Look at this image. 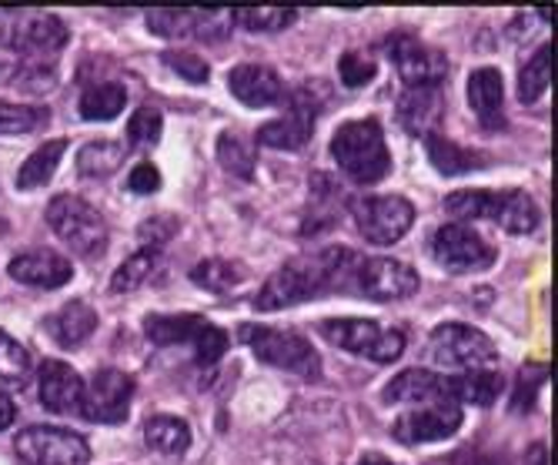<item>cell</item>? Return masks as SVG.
Segmentation results:
<instances>
[{"mask_svg":"<svg viewBox=\"0 0 558 465\" xmlns=\"http://www.w3.org/2000/svg\"><path fill=\"white\" fill-rule=\"evenodd\" d=\"M354 258L344 248H322V251H304L291 258L288 265H281L265 288L255 298L258 312H281V308L312 301L325 291H335L344 275H354L348 265ZM359 269V265H354Z\"/></svg>","mask_w":558,"mask_h":465,"instance_id":"cell-1","label":"cell"},{"mask_svg":"<svg viewBox=\"0 0 558 465\" xmlns=\"http://www.w3.org/2000/svg\"><path fill=\"white\" fill-rule=\"evenodd\" d=\"M445 212L451 218H459L462 225L472 218H488L501 231L509 235H532L542 222L538 204L525 191H485V188H469L454 191L445 198Z\"/></svg>","mask_w":558,"mask_h":465,"instance_id":"cell-2","label":"cell"},{"mask_svg":"<svg viewBox=\"0 0 558 465\" xmlns=\"http://www.w3.org/2000/svg\"><path fill=\"white\" fill-rule=\"evenodd\" d=\"M335 165L359 184H378L391 171V151L385 144V131L375 118L348 121L331 138Z\"/></svg>","mask_w":558,"mask_h":465,"instance_id":"cell-3","label":"cell"},{"mask_svg":"<svg viewBox=\"0 0 558 465\" xmlns=\"http://www.w3.org/2000/svg\"><path fill=\"white\" fill-rule=\"evenodd\" d=\"M241 342L255 351L258 361L275 369H284L298 379H322V358L312 348L308 338H301L294 332H278L268 325H241Z\"/></svg>","mask_w":558,"mask_h":465,"instance_id":"cell-4","label":"cell"},{"mask_svg":"<svg viewBox=\"0 0 558 465\" xmlns=\"http://www.w3.org/2000/svg\"><path fill=\"white\" fill-rule=\"evenodd\" d=\"M47 225L81 258H100L108 248V222L77 194H58L47 204Z\"/></svg>","mask_w":558,"mask_h":465,"instance_id":"cell-5","label":"cell"},{"mask_svg":"<svg viewBox=\"0 0 558 465\" xmlns=\"http://www.w3.org/2000/svg\"><path fill=\"white\" fill-rule=\"evenodd\" d=\"M144 335L155 345H191L201 366H215L228 351V335L201 315H147Z\"/></svg>","mask_w":558,"mask_h":465,"instance_id":"cell-6","label":"cell"},{"mask_svg":"<svg viewBox=\"0 0 558 465\" xmlns=\"http://www.w3.org/2000/svg\"><path fill=\"white\" fill-rule=\"evenodd\" d=\"M428 355H432L435 366H441V369L472 372V369L495 366L498 348H495V342L485 332H478L472 325H462V322H448V325H438L432 332Z\"/></svg>","mask_w":558,"mask_h":465,"instance_id":"cell-7","label":"cell"},{"mask_svg":"<svg viewBox=\"0 0 558 465\" xmlns=\"http://www.w3.org/2000/svg\"><path fill=\"white\" fill-rule=\"evenodd\" d=\"M318 332L331 345L351 355H362L368 361H378V366H388V361H395L404 351V335L398 329H381L378 322L368 319H325Z\"/></svg>","mask_w":558,"mask_h":465,"instance_id":"cell-8","label":"cell"},{"mask_svg":"<svg viewBox=\"0 0 558 465\" xmlns=\"http://www.w3.org/2000/svg\"><path fill=\"white\" fill-rule=\"evenodd\" d=\"M68 24L58 14H44V11H24L14 14L4 31H0V44H4L11 55L21 61H40L64 50L68 44Z\"/></svg>","mask_w":558,"mask_h":465,"instance_id":"cell-9","label":"cell"},{"mask_svg":"<svg viewBox=\"0 0 558 465\" xmlns=\"http://www.w3.org/2000/svg\"><path fill=\"white\" fill-rule=\"evenodd\" d=\"M432 258L451 275H469V272H485L495 265V245L482 238L472 225L448 222L432 235Z\"/></svg>","mask_w":558,"mask_h":465,"instance_id":"cell-10","label":"cell"},{"mask_svg":"<svg viewBox=\"0 0 558 465\" xmlns=\"http://www.w3.org/2000/svg\"><path fill=\"white\" fill-rule=\"evenodd\" d=\"M354 225L372 245H395L409 235L415 225V204L401 194H381V198H362L351 204Z\"/></svg>","mask_w":558,"mask_h":465,"instance_id":"cell-11","label":"cell"},{"mask_svg":"<svg viewBox=\"0 0 558 465\" xmlns=\"http://www.w3.org/2000/svg\"><path fill=\"white\" fill-rule=\"evenodd\" d=\"M14 452L24 465H87L90 445L58 426H31L14 439Z\"/></svg>","mask_w":558,"mask_h":465,"instance_id":"cell-12","label":"cell"},{"mask_svg":"<svg viewBox=\"0 0 558 465\" xmlns=\"http://www.w3.org/2000/svg\"><path fill=\"white\" fill-rule=\"evenodd\" d=\"M385 50L395 61L398 78L409 87H438L448 78V58L409 31H395L385 40Z\"/></svg>","mask_w":558,"mask_h":465,"instance_id":"cell-13","label":"cell"},{"mask_svg":"<svg viewBox=\"0 0 558 465\" xmlns=\"http://www.w3.org/2000/svg\"><path fill=\"white\" fill-rule=\"evenodd\" d=\"M462 429V405L459 402H428L418 408H409L404 416L395 419L391 436L401 445H428V442H445Z\"/></svg>","mask_w":558,"mask_h":465,"instance_id":"cell-14","label":"cell"},{"mask_svg":"<svg viewBox=\"0 0 558 465\" xmlns=\"http://www.w3.org/2000/svg\"><path fill=\"white\" fill-rule=\"evenodd\" d=\"M134 398V379L121 369H100L90 385H84L81 416L87 422L100 426H118L128 419V408Z\"/></svg>","mask_w":558,"mask_h":465,"instance_id":"cell-15","label":"cell"},{"mask_svg":"<svg viewBox=\"0 0 558 465\" xmlns=\"http://www.w3.org/2000/svg\"><path fill=\"white\" fill-rule=\"evenodd\" d=\"M312 87L315 84L298 87L291 94L288 115L262 124L258 134H255V141L265 144V147H275V151H301L304 144H308L312 141V131H315V121H318V100H315Z\"/></svg>","mask_w":558,"mask_h":465,"instance_id":"cell-16","label":"cell"},{"mask_svg":"<svg viewBox=\"0 0 558 465\" xmlns=\"http://www.w3.org/2000/svg\"><path fill=\"white\" fill-rule=\"evenodd\" d=\"M418 272L398 258H368L354 269V288L372 301H398L418 291Z\"/></svg>","mask_w":558,"mask_h":465,"instance_id":"cell-17","label":"cell"},{"mask_svg":"<svg viewBox=\"0 0 558 465\" xmlns=\"http://www.w3.org/2000/svg\"><path fill=\"white\" fill-rule=\"evenodd\" d=\"M234 24L231 11H150L147 14V31L181 40V37H197V40H221Z\"/></svg>","mask_w":558,"mask_h":465,"instance_id":"cell-18","label":"cell"},{"mask_svg":"<svg viewBox=\"0 0 558 465\" xmlns=\"http://www.w3.org/2000/svg\"><path fill=\"white\" fill-rule=\"evenodd\" d=\"M84 402V379L68 366V361L50 358L40 366V405L54 416H71L81 412Z\"/></svg>","mask_w":558,"mask_h":465,"instance_id":"cell-19","label":"cell"},{"mask_svg":"<svg viewBox=\"0 0 558 465\" xmlns=\"http://www.w3.org/2000/svg\"><path fill=\"white\" fill-rule=\"evenodd\" d=\"M228 91L241 100L244 108H271L284 100L281 78L265 64H238L228 74Z\"/></svg>","mask_w":558,"mask_h":465,"instance_id":"cell-20","label":"cell"},{"mask_svg":"<svg viewBox=\"0 0 558 465\" xmlns=\"http://www.w3.org/2000/svg\"><path fill=\"white\" fill-rule=\"evenodd\" d=\"M381 398L388 405H428V402L451 398V389H448V375L425 372V369H404L381 389Z\"/></svg>","mask_w":558,"mask_h":465,"instance_id":"cell-21","label":"cell"},{"mask_svg":"<svg viewBox=\"0 0 558 465\" xmlns=\"http://www.w3.org/2000/svg\"><path fill=\"white\" fill-rule=\"evenodd\" d=\"M11 278L31 288H61L74 278V269L68 258L54 254V251H27L17 254L8 265Z\"/></svg>","mask_w":558,"mask_h":465,"instance_id":"cell-22","label":"cell"},{"mask_svg":"<svg viewBox=\"0 0 558 465\" xmlns=\"http://www.w3.org/2000/svg\"><path fill=\"white\" fill-rule=\"evenodd\" d=\"M445 111V97L438 87H409L398 97V121L404 131H412L418 138H428L438 131Z\"/></svg>","mask_w":558,"mask_h":465,"instance_id":"cell-23","label":"cell"},{"mask_svg":"<svg viewBox=\"0 0 558 465\" xmlns=\"http://www.w3.org/2000/svg\"><path fill=\"white\" fill-rule=\"evenodd\" d=\"M469 108L482 121V128H505V84L495 68H478L469 74Z\"/></svg>","mask_w":558,"mask_h":465,"instance_id":"cell-24","label":"cell"},{"mask_svg":"<svg viewBox=\"0 0 558 465\" xmlns=\"http://www.w3.org/2000/svg\"><path fill=\"white\" fill-rule=\"evenodd\" d=\"M44 332L54 338L61 348H77L97 332V312L87 301H68L54 315L44 319Z\"/></svg>","mask_w":558,"mask_h":465,"instance_id":"cell-25","label":"cell"},{"mask_svg":"<svg viewBox=\"0 0 558 465\" xmlns=\"http://www.w3.org/2000/svg\"><path fill=\"white\" fill-rule=\"evenodd\" d=\"M425 151H428V162L435 165V171H438V175H448V178L488 168V154L454 144V141L445 138L441 131H435V134L425 138Z\"/></svg>","mask_w":558,"mask_h":465,"instance_id":"cell-26","label":"cell"},{"mask_svg":"<svg viewBox=\"0 0 558 465\" xmlns=\"http://www.w3.org/2000/svg\"><path fill=\"white\" fill-rule=\"evenodd\" d=\"M124 105H128V87L118 81H100L81 94L77 111L84 121H114L124 111Z\"/></svg>","mask_w":558,"mask_h":465,"instance_id":"cell-27","label":"cell"},{"mask_svg":"<svg viewBox=\"0 0 558 465\" xmlns=\"http://www.w3.org/2000/svg\"><path fill=\"white\" fill-rule=\"evenodd\" d=\"M448 389H451V402H472V405L488 408L501 395L505 382L492 369H472L462 375H448Z\"/></svg>","mask_w":558,"mask_h":465,"instance_id":"cell-28","label":"cell"},{"mask_svg":"<svg viewBox=\"0 0 558 465\" xmlns=\"http://www.w3.org/2000/svg\"><path fill=\"white\" fill-rule=\"evenodd\" d=\"M64 151H68V141L64 138H54V141H44L31 158L21 165L17 171V188L21 191H31V188H44L50 178L58 175V165L64 158Z\"/></svg>","mask_w":558,"mask_h":465,"instance_id":"cell-29","label":"cell"},{"mask_svg":"<svg viewBox=\"0 0 558 465\" xmlns=\"http://www.w3.org/2000/svg\"><path fill=\"white\" fill-rule=\"evenodd\" d=\"M144 442L161 455H184L191 449V426L178 416H155L144 422Z\"/></svg>","mask_w":558,"mask_h":465,"instance_id":"cell-30","label":"cell"},{"mask_svg":"<svg viewBox=\"0 0 558 465\" xmlns=\"http://www.w3.org/2000/svg\"><path fill=\"white\" fill-rule=\"evenodd\" d=\"M128 147L121 141H90L77 151V175L84 178H108L124 165Z\"/></svg>","mask_w":558,"mask_h":465,"instance_id":"cell-31","label":"cell"},{"mask_svg":"<svg viewBox=\"0 0 558 465\" xmlns=\"http://www.w3.org/2000/svg\"><path fill=\"white\" fill-rule=\"evenodd\" d=\"M551 84V44H542L535 55L525 61L519 71V97L522 105H535V100L548 91Z\"/></svg>","mask_w":558,"mask_h":465,"instance_id":"cell-32","label":"cell"},{"mask_svg":"<svg viewBox=\"0 0 558 465\" xmlns=\"http://www.w3.org/2000/svg\"><path fill=\"white\" fill-rule=\"evenodd\" d=\"M191 282L205 291H231L244 282V265L228 262V258H208V262H197L191 269Z\"/></svg>","mask_w":558,"mask_h":465,"instance_id":"cell-33","label":"cell"},{"mask_svg":"<svg viewBox=\"0 0 558 465\" xmlns=\"http://www.w3.org/2000/svg\"><path fill=\"white\" fill-rule=\"evenodd\" d=\"M218 162L225 165V171L238 175V178H251L255 175V144L244 134L225 131L218 138Z\"/></svg>","mask_w":558,"mask_h":465,"instance_id":"cell-34","label":"cell"},{"mask_svg":"<svg viewBox=\"0 0 558 465\" xmlns=\"http://www.w3.org/2000/svg\"><path fill=\"white\" fill-rule=\"evenodd\" d=\"M155 269H158V254L141 248L137 254H131L128 262L114 272L111 291H134V288H141L150 275H155Z\"/></svg>","mask_w":558,"mask_h":465,"instance_id":"cell-35","label":"cell"},{"mask_svg":"<svg viewBox=\"0 0 558 465\" xmlns=\"http://www.w3.org/2000/svg\"><path fill=\"white\" fill-rule=\"evenodd\" d=\"M234 21L244 27V31H262V34H275V31H284L294 24L298 11L291 8H251V11H231Z\"/></svg>","mask_w":558,"mask_h":465,"instance_id":"cell-36","label":"cell"},{"mask_svg":"<svg viewBox=\"0 0 558 465\" xmlns=\"http://www.w3.org/2000/svg\"><path fill=\"white\" fill-rule=\"evenodd\" d=\"M47 108H27V105H11L0 97V134H27L47 124Z\"/></svg>","mask_w":558,"mask_h":465,"instance_id":"cell-37","label":"cell"},{"mask_svg":"<svg viewBox=\"0 0 558 465\" xmlns=\"http://www.w3.org/2000/svg\"><path fill=\"white\" fill-rule=\"evenodd\" d=\"M165 131V115L155 105H144L131 115L128 121V138L134 147H155Z\"/></svg>","mask_w":558,"mask_h":465,"instance_id":"cell-38","label":"cell"},{"mask_svg":"<svg viewBox=\"0 0 558 465\" xmlns=\"http://www.w3.org/2000/svg\"><path fill=\"white\" fill-rule=\"evenodd\" d=\"M375 74H378V61L368 58V55H362V50H344V55L338 58V78L351 91L372 84Z\"/></svg>","mask_w":558,"mask_h":465,"instance_id":"cell-39","label":"cell"},{"mask_svg":"<svg viewBox=\"0 0 558 465\" xmlns=\"http://www.w3.org/2000/svg\"><path fill=\"white\" fill-rule=\"evenodd\" d=\"M31 369V358L24 351V345L17 338H11L4 329H0V379L4 382H21Z\"/></svg>","mask_w":558,"mask_h":465,"instance_id":"cell-40","label":"cell"},{"mask_svg":"<svg viewBox=\"0 0 558 465\" xmlns=\"http://www.w3.org/2000/svg\"><path fill=\"white\" fill-rule=\"evenodd\" d=\"M165 68H171L178 78H184L187 84H205L211 78V68L205 58H197V55H187V50H165L161 55Z\"/></svg>","mask_w":558,"mask_h":465,"instance_id":"cell-41","label":"cell"},{"mask_svg":"<svg viewBox=\"0 0 558 465\" xmlns=\"http://www.w3.org/2000/svg\"><path fill=\"white\" fill-rule=\"evenodd\" d=\"M548 379V366H525L519 372V385H515V395H512V408L515 412H532L535 398H538V389L545 385Z\"/></svg>","mask_w":558,"mask_h":465,"instance_id":"cell-42","label":"cell"},{"mask_svg":"<svg viewBox=\"0 0 558 465\" xmlns=\"http://www.w3.org/2000/svg\"><path fill=\"white\" fill-rule=\"evenodd\" d=\"M137 235H141L144 251H158L161 245H168V241L178 235V218H171V215H158V218L144 222Z\"/></svg>","mask_w":558,"mask_h":465,"instance_id":"cell-43","label":"cell"},{"mask_svg":"<svg viewBox=\"0 0 558 465\" xmlns=\"http://www.w3.org/2000/svg\"><path fill=\"white\" fill-rule=\"evenodd\" d=\"M158 188H161V171L150 162L134 165V171L128 175V191H134V194H155Z\"/></svg>","mask_w":558,"mask_h":465,"instance_id":"cell-44","label":"cell"},{"mask_svg":"<svg viewBox=\"0 0 558 465\" xmlns=\"http://www.w3.org/2000/svg\"><path fill=\"white\" fill-rule=\"evenodd\" d=\"M14 416H17L14 402H11L8 395H0V429H8V426L14 422Z\"/></svg>","mask_w":558,"mask_h":465,"instance_id":"cell-45","label":"cell"},{"mask_svg":"<svg viewBox=\"0 0 558 465\" xmlns=\"http://www.w3.org/2000/svg\"><path fill=\"white\" fill-rule=\"evenodd\" d=\"M519 465H548V458H545V445H532V449L519 458Z\"/></svg>","mask_w":558,"mask_h":465,"instance_id":"cell-46","label":"cell"},{"mask_svg":"<svg viewBox=\"0 0 558 465\" xmlns=\"http://www.w3.org/2000/svg\"><path fill=\"white\" fill-rule=\"evenodd\" d=\"M359 465H395L391 458H385V455H378V452H372V455H365Z\"/></svg>","mask_w":558,"mask_h":465,"instance_id":"cell-47","label":"cell"}]
</instances>
